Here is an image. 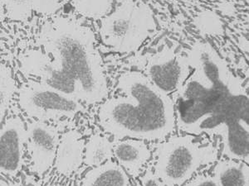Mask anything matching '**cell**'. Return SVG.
<instances>
[{"label": "cell", "mask_w": 249, "mask_h": 186, "mask_svg": "<svg viewBox=\"0 0 249 186\" xmlns=\"http://www.w3.org/2000/svg\"><path fill=\"white\" fill-rule=\"evenodd\" d=\"M39 49L19 58L26 77L82 105L101 104L109 86L93 31L78 19L57 16L46 22L37 37Z\"/></svg>", "instance_id": "obj_1"}, {"label": "cell", "mask_w": 249, "mask_h": 186, "mask_svg": "<svg viewBox=\"0 0 249 186\" xmlns=\"http://www.w3.org/2000/svg\"><path fill=\"white\" fill-rule=\"evenodd\" d=\"M186 57L191 71L174 99L178 130L212 138L219 137L228 124L249 121L246 89L215 48L196 42Z\"/></svg>", "instance_id": "obj_2"}, {"label": "cell", "mask_w": 249, "mask_h": 186, "mask_svg": "<svg viewBox=\"0 0 249 186\" xmlns=\"http://www.w3.org/2000/svg\"><path fill=\"white\" fill-rule=\"evenodd\" d=\"M116 93L101 103L100 127L116 141L137 139L160 142L176 128L174 99L160 91L141 71L123 72L116 82Z\"/></svg>", "instance_id": "obj_3"}, {"label": "cell", "mask_w": 249, "mask_h": 186, "mask_svg": "<svg viewBox=\"0 0 249 186\" xmlns=\"http://www.w3.org/2000/svg\"><path fill=\"white\" fill-rule=\"evenodd\" d=\"M219 146L207 135H171L156 145L153 171L164 186H183L218 160Z\"/></svg>", "instance_id": "obj_4"}, {"label": "cell", "mask_w": 249, "mask_h": 186, "mask_svg": "<svg viewBox=\"0 0 249 186\" xmlns=\"http://www.w3.org/2000/svg\"><path fill=\"white\" fill-rule=\"evenodd\" d=\"M156 25L150 6L140 0H123L101 19L100 38L110 51L132 53L144 44Z\"/></svg>", "instance_id": "obj_5"}, {"label": "cell", "mask_w": 249, "mask_h": 186, "mask_svg": "<svg viewBox=\"0 0 249 186\" xmlns=\"http://www.w3.org/2000/svg\"><path fill=\"white\" fill-rule=\"evenodd\" d=\"M18 102L30 119L46 123L73 119L84 109L82 103L35 79H29L21 85Z\"/></svg>", "instance_id": "obj_6"}, {"label": "cell", "mask_w": 249, "mask_h": 186, "mask_svg": "<svg viewBox=\"0 0 249 186\" xmlns=\"http://www.w3.org/2000/svg\"><path fill=\"white\" fill-rule=\"evenodd\" d=\"M190 71L186 55L164 48L150 57L144 75L160 91L170 95L181 87Z\"/></svg>", "instance_id": "obj_7"}, {"label": "cell", "mask_w": 249, "mask_h": 186, "mask_svg": "<svg viewBox=\"0 0 249 186\" xmlns=\"http://www.w3.org/2000/svg\"><path fill=\"white\" fill-rule=\"evenodd\" d=\"M26 148L29 170L43 176L53 167L60 135L56 127L46 122L33 120L27 126Z\"/></svg>", "instance_id": "obj_8"}, {"label": "cell", "mask_w": 249, "mask_h": 186, "mask_svg": "<svg viewBox=\"0 0 249 186\" xmlns=\"http://www.w3.org/2000/svg\"><path fill=\"white\" fill-rule=\"evenodd\" d=\"M27 128L19 116H11L0 127V175L16 177L23 170Z\"/></svg>", "instance_id": "obj_9"}, {"label": "cell", "mask_w": 249, "mask_h": 186, "mask_svg": "<svg viewBox=\"0 0 249 186\" xmlns=\"http://www.w3.org/2000/svg\"><path fill=\"white\" fill-rule=\"evenodd\" d=\"M113 157L129 176L139 177L152 158V152L146 141L125 139L114 141Z\"/></svg>", "instance_id": "obj_10"}, {"label": "cell", "mask_w": 249, "mask_h": 186, "mask_svg": "<svg viewBox=\"0 0 249 186\" xmlns=\"http://www.w3.org/2000/svg\"><path fill=\"white\" fill-rule=\"evenodd\" d=\"M85 141L76 130H70L60 138L54 167L59 174L70 175L83 162Z\"/></svg>", "instance_id": "obj_11"}, {"label": "cell", "mask_w": 249, "mask_h": 186, "mask_svg": "<svg viewBox=\"0 0 249 186\" xmlns=\"http://www.w3.org/2000/svg\"><path fill=\"white\" fill-rule=\"evenodd\" d=\"M130 176L116 161H107L83 174L80 186H131Z\"/></svg>", "instance_id": "obj_12"}, {"label": "cell", "mask_w": 249, "mask_h": 186, "mask_svg": "<svg viewBox=\"0 0 249 186\" xmlns=\"http://www.w3.org/2000/svg\"><path fill=\"white\" fill-rule=\"evenodd\" d=\"M6 17L18 23H24L34 13L51 15L61 7V0H2Z\"/></svg>", "instance_id": "obj_13"}, {"label": "cell", "mask_w": 249, "mask_h": 186, "mask_svg": "<svg viewBox=\"0 0 249 186\" xmlns=\"http://www.w3.org/2000/svg\"><path fill=\"white\" fill-rule=\"evenodd\" d=\"M213 176L219 186H249V164L224 159L215 164Z\"/></svg>", "instance_id": "obj_14"}, {"label": "cell", "mask_w": 249, "mask_h": 186, "mask_svg": "<svg viewBox=\"0 0 249 186\" xmlns=\"http://www.w3.org/2000/svg\"><path fill=\"white\" fill-rule=\"evenodd\" d=\"M113 142L107 136H91L85 143L83 162L91 168L110 161L113 157Z\"/></svg>", "instance_id": "obj_15"}, {"label": "cell", "mask_w": 249, "mask_h": 186, "mask_svg": "<svg viewBox=\"0 0 249 186\" xmlns=\"http://www.w3.org/2000/svg\"><path fill=\"white\" fill-rule=\"evenodd\" d=\"M17 90L11 68L0 62V127L3 124L9 105Z\"/></svg>", "instance_id": "obj_16"}, {"label": "cell", "mask_w": 249, "mask_h": 186, "mask_svg": "<svg viewBox=\"0 0 249 186\" xmlns=\"http://www.w3.org/2000/svg\"><path fill=\"white\" fill-rule=\"evenodd\" d=\"M113 0H71L75 10L89 18H102L110 13Z\"/></svg>", "instance_id": "obj_17"}, {"label": "cell", "mask_w": 249, "mask_h": 186, "mask_svg": "<svg viewBox=\"0 0 249 186\" xmlns=\"http://www.w3.org/2000/svg\"><path fill=\"white\" fill-rule=\"evenodd\" d=\"M183 186H219L214 177L209 174H197Z\"/></svg>", "instance_id": "obj_18"}, {"label": "cell", "mask_w": 249, "mask_h": 186, "mask_svg": "<svg viewBox=\"0 0 249 186\" xmlns=\"http://www.w3.org/2000/svg\"><path fill=\"white\" fill-rule=\"evenodd\" d=\"M139 182L142 186H164V184L155 174L152 168L145 169L139 176Z\"/></svg>", "instance_id": "obj_19"}, {"label": "cell", "mask_w": 249, "mask_h": 186, "mask_svg": "<svg viewBox=\"0 0 249 186\" xmlns=\"http://www.w3.org/2000/svg\"><path fill=\"white\" fill-rule=\"evenodd\" d=\"M0 186H22L19 184L7 180L6 178L0 176Z\"/></svg>", "instance_id": "obj_20"}, {"label": "cell", "mask_w": 249, "mask_h": 186, "mask_svg": "<svg viewBox=\"0 0 249 186\" xmlns=\"http://www.w3.org/2000/svg\"><path fill=\"white\" fill-rule=\"evenodd\" d=\"M6 18L5 9L3 7V2L2 0H0V23L3 22V20Z\"/></svg>", "instance_id": "obj_21"}, {"label": "cell", "mask_w": 249, "mask_h": 186, "mask_svg": "<svg viewBox=\"0 0 249 186\" xmlns=\"http://www.w3.org/2000/svg\"><path fill=\"white\" fill-rule=\"evenodd\" d=\"M131 186H141V184H140L139 181H136V183L135 185H132Z\"/></svg>", "instance_id": "obj_22"}]
</instances>
